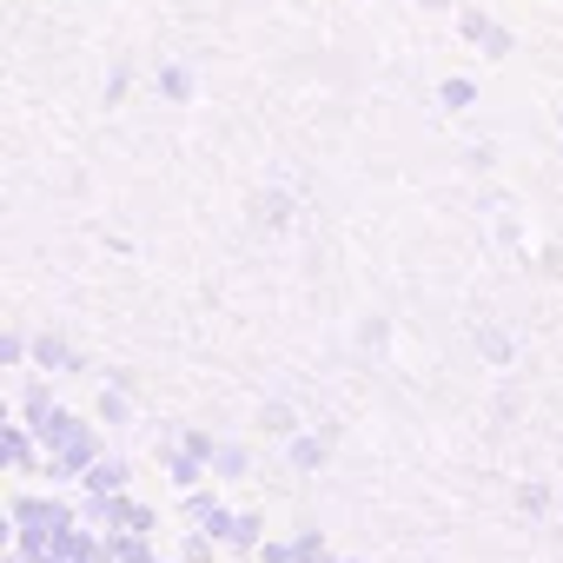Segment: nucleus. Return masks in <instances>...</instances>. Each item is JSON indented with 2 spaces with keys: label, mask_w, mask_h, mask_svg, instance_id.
<instances>
[{
  "label": "nucleus",
  "mask_w": 563,
  "mask_h": 563,
  "mask_svg": "<svg viewBox=\"0 0 563 563\" xmlns=\"http://www.w3.org/2000/svg\"><path fill=\"white\" fill-rule=\"evenodd\" d=\"M258 543H265V523H258L252 510H232V530H225V550H252V556H258Z\"/></svg>",
  "instance_id": "obj_10"
},
{
  "label": "nucleus",
  "mask_w": 563,
  "mask_h": 563,
  "mask_svg": "<svg viewBox=\"0 0 563 563\" xmlns=\"http://www.w3.org/2000/svg\"><path fill=\"white\" fill-rule=\"evenodd\" d=\"M477 352H484L490 365H510V339H504V332H477Z\"/></svg>",
  "instance_id": "obj_19"
},
{
  "label": "nucleus",
  "mask_w": 563,
  "mask_h": 563,
  "mask_svg": "<svg viewBox=\"0 0 563 563\" xmlns=\"http://www.w3.org/2000/svg\"><path fill=\"white\" fill-rule=\"evenodd\" d=\"M159 93L166 100H192V67H166L159 74Z\"/></svg>",
  "instance_id": "obj_17"
},
{
  "label": "nucleus",
  "mask_w": 563,
  "mask_h": 563,
  "mask_svg": "<svg viewBox=\"0 0 563 563\" xmlns=\"http://www.w3.org/2000/svg\"><path fill=\"white\" fill-rule=\"evenodd\" d=\"M126 477H133V471H126V457H100L80 484H87V497H120V490H126Z\"/></svg>",
  "instance_id": "obj_6"
},
{
  "label": "nucleus",
  "mask_w": 563,
  "mask_h": 563,
  "mask_svg": "<svg viewBox=\"0 0 563 563\" xmlns=\"http://www.w3.org/2000/svg\"><path fill=\"white\" fill-rule=\"evenodd\" d=\"M252 212H258V225H286V219H292V199H286V192H258Z\"/></svg>",
  "instance_id": "obj_14"
},
{
  "label": "nucleus",
  "mask_w": 563,
  "mask_h": 563,
  "mask_svg": "<svg viewBox=\"0 0 563 563\" xmlns=\"http://www.w3.org/2000/svg\"><path fill=\"white\" fill-rule=\"evenodd\" d=\"M517 510L543 517V510H550V490H543V484H517Z\"/></svg>",
  "instance_id": "obj_20"
},
{
  "label": "nucleus",
  "mask_w": 563,
  "mask_h": 563,
  "mask_svg": "<svg viewBox=\"0 0 563 563\" xmlns=\"http://www.w3.org/2000/svg\"><path fill=\"white\" fill-rule=\"evenodd\" d=\"M438 107H451V113H464V107H477V80H464V74H451V80H438Z\"/></svg>",
  "instance_id": "obj_12"
},
{
  "label": "nucleus",
  "mask_w": 563,
  "mask_h": 563,
  "mask_svg": "<svg viewBox=\"0 0 563 563\" xmlns=\"http://www.w3.org/2000/svg\"><path fill=\"white\" fill-rule=\"evenodd\" d=\"M258 563H306L299 537H278V543H258Z\"/></svg>",
  "instance_id": "obj_16"
},
{
  "label": "nucleus",
  "mask_w": 563,
  "mask_h": 563,
  "mask_svg": "<svg viewBox=\"0 0 563 563\" xmlns=\"http://www.w3.org/2000/svg\"><path fill=\"white\" fill-rule=\"evenodd\" d=\"M0 451H8V471H34V424H8L0 431Z\"/></svg>",
  "instance_id": "obj_9"
},
{
  "label": "nucleus",
  "mask_w": 563,
  "mask_h": 563,
  "mask_svg": "<svg viewBox=\"0 0 563 563\" xmlns=\"http://www.w3.org/2000/svg\"><path fill=\"white\" fill-rule=\"evenodd\" d=\"M8 517H14V550H27V556H47V550L80 523V517H74L67 504H54V497H14Z\"/></svg>",
  "instance_id": "obj_2"
},
{
  "label": "nucleus",
  "mask_w": 563,
  "mask_h": 563,
  "mask_svg": "<svg viewBox=\"0 0 563 563\" xmlns=\"http://www.w3.org/2000/svg\"><path fill=\"white\" fill-rule=\"evenodd\" d=\"M0 358H8V365H27V358H34V339L8 332V339H0Z\"/></svg>",
  "instance_id": "obj_21"
},
{
  "label": "nucleus",
  "mask_w": 563,
  "mask_h": 563,
  "mask_svg": "<svg viewBox=\"0 0 563 563\" xmlns=\"http://www.w3.org/2000/svg\"><path fill=\"white\" fill-rule=\"evenodd\" d=\"M339 563H358V556H339Z\"/></svg>",
  "instance_id": "obj_22"
},
{
  "label": "nucleus",
  "mask_w": 563,
  "mask_h": 563,
  "mask_svg": "<svg viewBox=\"0 0 563 563\" xmlns=\"http://www.w3.org/2000/svg\"><path fill=\"white\" fill-rule=\"evenodd\" d=\"M286 444H292V451H286V457H292V471H319V464L332 457V444H325V438H286Z\"/></svg>",
  "instance_id": "obj_13"
},
{
  "label": "nucleus",
  "mask_w": 563,
  "mask_h": 563,
  "mask_svg": "<svg viewBox=\"0 0 563 563\" xmlns=\"http://www.w3.org/2000/svg\"><path fill=\"white\" fill-rule=\"evenodd\" d=\"M245 471H252V451L219 438V444H212V477H245Z\"/></svg>",
  "instance_id": "obj_11"
},
{
  "label": "nucleus",
  "mask_w": 563,
  "mask_h": 563,
  "mask_svg": "<svg viewBox=\"0 0 563 563\" xmlns=\"http://www.w3.org/2000/svg\"><path fill=\"white\" fill-rule=\"evenodd\" d=\"M100 543H107V563H153V543H146V530H107Z\"/></svg>",
  "instance_id": "obj_7"
},
{
  "label": "nucleus",
  "mask_w": 563,
  "mask_h": 563,
  "mask_svg": "<svg viewBox=\"0 0 563 563\" xmlns=\"http://www.w3.org/2000/svg\"><path fill=\"white\" fill-rule=\"evenodd\" d=\"M34 365H41V372H87V358H80L60 332H41V339H34Z\"/></svg>",
  "instance_id": "obj_5"
},
{
  "label": "nucleus",
  "mask_w": 563,
  "mask_h": 563,
  "mask_svg": "<svg viewBox=\"0 0 563 563\" xmlns=\"http://www.w3.org/2000/svg\"><path fill=\"white\" fill-rule=\"evenodd\" d=\"M186 523L225 543V530H232V510H225V504H219L212 490H186Z\"/></svg>",
  "instance_id": "obj_4"
},
{
  "label": "nucleus",
  "mask_w": 563,
  "mask_h": 563,
  "mask_svg": "<svg viewBox=\"0 0 563 563\" xmlns=\"http://www.w3.org/2000/svg\"><path fill=\"white\" fill-rule=\"evenodd\" d=\"M100 424H126V385L100 391Z\"/></svg>",
  "instance_id": "obj_18"
},
{
  "label": "nucleus",
  "mask_w": 563,
  "mask_h": 563,
  "mask_svg": "<svg viewBox=\"0 0 563 563\" xmlns=\"http://www.w3.org/2000/svg\"><path fill=\"white\" fill-rule=\"evenodd\" d=\"M21 411H27V424H34V438H41L54 477H87V471L100 464V438H93V424H80L74 411H60V405L47 398V385H27Z\"/></svg>",
  "instance_id": "obj_1"
},
{
  "label": "nucleus",
  "mask_w": 563,
  "mask_h": 563,
  "mask_svg": "<svg viewBox=\"0 0 563 563\" xmlns=\"http://www.w3.org/2000/svg\"><path fill=\"white\" fill-rule=\"evenodd\" d=\"M93 523H107V530H153V510L120 490V497H93Z\"/></svg>",
  "instance_id": "obj_3"
},
{
  "label": "nucleus",
  "mask_w": 563,
  "mask_h": 563,
  "mask_svg": "<svg viewBox=\"0 0 563 563\" xmlns=\"http://www.w3.org/2000/svg\"><path fill=\"white\" fill-rule=\"evenodd\" d=\"M258 424H265L272 438H299V418H292V405H278V398H272V405L258 411Z\"/></svg>",
  "instance_id": "obj_15"
},
{
  "label": "nucleus",
  "mask_w": 563,
  "mask_h": 563,
  "mask_svg": "<svg viewBox=\"0 0 563 563\" xmlns=\"http://www.w3.org/2000/svg\"><path fill=\"white\" fill-rule=\"evenodd\" d=\"M457 27H464V41H471V47H484V54H510V34H504L490 14H464Z\"/></svg>",
  "instance_id": "obj_8"
}]
</instances>
